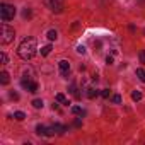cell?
I'll return each instance as SVG.
<instances>
[{"label":"cell","instance_id":"6da1fadb","mask_svg":"<svg viewBox=\"0 0 145 145\" xmlns=\"http://www.w3.org/2000/svg\"><path fill=\"white\" fill-rule=\"evenodd\" d=\"M36 50H38V46H36V39H34V38H26V39L19 44V48H17V55H19L22 60L27 61V60L34 58Z\"/></svg>","mask_w":145,"mask_h":145},{"label":"cell","instance_id":"7a4b0ae2","mask_svg":"<svg viewBox=\"0 0 145 145\" xmlns=\"http://www.w3.org/2000/svg\"><path fill=\"white\" fill-rule=\"evenodd\" d=\"M14 16H16V7L14 5H9V4H2V5H0V17H2L4 22L14 19Z\"/></svg>","mask_w":145,"mask_h":145},{"label":"cell","instance_id":"3957f363","mask_svg":"<svg viewBox=\"0 0 145 145\" xmlns=\"http://www.w3.org/2000/svg\"><path fill=\"white\" fill-rule=\"evenodd\" d=\"M14 38H16V33H14V29L9 26V24H2V38H0V41H2V44H9L10 41H14Z\"/></svg>","mask_w":145,"mask_h":145},{"label":"cell","instance_id":"277c9868","mask_svg":"<svg viewBox=\"0 0 145 145\" xmlns=\"http://www.w3.org/2000/svg\"><path fill=\"white\" fill-rule=\"evenodd\" d=\"M44 5L51 10V12H63V5H65V0H44Z\"/></svg>","mask_w":145,"mask_h":145},{"label":"cell","instance_id":"5b68a950","mask_svg":"<svg viewBox=\"0 0 145 145\" xmlns=\"http://www.w3.org/2000/svg\"><path fill=\"white\" fill-rule=\"evenodd\" d=\"M22 87L27 89V92H38V84L33 80H22Z\"/></svg>","mask_w":145,"mask_h":145},{"label":"cell","instance_id":"8992f818","mask_svg":"<svg viewBox=\"0 0 145 145\" xmlns=\"http://www.w3.org/2000/svg\"><path fill=\"white\" fill-rule=\"evenodd\" d=\"M58 67H60V70H61V74H63V75H67V74H68V70H70V63H68L67 60H61V61L58 63Z\"/></svg>","mask_w":145,"mask_h":145},{"label":"cell","instance_id":"52a82bcc","mask_svg":"<svg viewBox=\"0 0 145 145\" xmlns=\"http://www.w3.org/2000/svg\"><path fill=\"white\" fill-rule=\"evenodd\" d=\"M53 128H55V131H56L58 135H63V133L67 131V126H63V125H53Z\"/></svg>","mask_w":145,"mask_h":145},{"label":"cell","instance_id":"ba28073f","mask_svg":"<svg viewBox=\"0 0 145 145\" xmlns=\"http://www.w3.org/2000/svg\"><path fill=\"white\" fill-rule=\"evenodd\" d=\"M0 82H2L4 86L9 84V74H7V72H2V74H0Z\"/></svg>","mask_w":145,"mask_h":145},{"label":"cell","instance_id":"9c48e42d","mask_svg":"<svg viewBox=\"0 0 145 145\" xmlns=\"http://www.w3.org/2000/svg\"><path fill=\"white\" fill-rule=\"evenodd\" d=\"M46 36H48V39H50V41H55V39L58 38V33H56L55 29H51V31H48V34H46Z\"/></svg>","mask_w":145,"mask_h":145},{"label":"cell","instance_id":"30bf717a","mask_svg":"<svg viewBox=\"0 0 145 145\" xmlns=\"http://www.w3.org/2000/svg\"><path fill=\"white\" fill-rule=\"evenodd\" d=\"M137 77H138L142 82H145V70H143V68H137Z\"/></svg>","mask_w":145,"mask_h":145},{"label":"cell","instance_id":"8fae6325","mask_svg":"<svg viewBox=\"0 0 145 145\" xmlns=\"http://www.w3.org/2000/svg\"><path fill=\"white\" fill-rule=\"evenodd\" d=\"M50 51H51V46H50V44H46V46H43V48H41V55H43V56H48V55H50Z\"/></svg>","mask_w":145,"mask_h":145},{"label":"cell","instance_id":"7c38bea8","mask_svg":"<svg viewBox=\"0 0 145 145\" xmlns=\"http://www.w3.org/2000/svg\"><path fill=\"white\" fill-rule=\"evenodd\" d=\"M56 101L58 103H63V104H70V101H67V97L63 94H56Z\"/></svg>","mask_w":145,"mask_h":145},{"label":"cell","instance_id":"4fadbf2b","mask_svg":"<svg viewBox=\"0 0 145 145\" xmlns=\"http://www.w3.org/2000/svg\"><path fill=\"white\" fill-rule=\"evenodd\" d=\"M14 118H16L17 121H22V120L26 118V114H24L22 111H16V113H14Z\"/></svg>","mask_w":145,"mask_h":145},{"label":"cell","instance_id":"5bb4252c","mask_svg":"<svg viewBox=\"0 0 145 145\" xmlns=\"http://www.w3.org/2000/svg\"><path fill=\"white\" fill-rule=\"evenodd\" d=\"M131 99H133V101H140V99H142V92L133 91V92H131Z\"/></svg>","mask_w":145,"mask_h":145},{"label":"cell","instance_id":"9a60e30c","mask_svg":"<svg viewBox=\"0 0 145 145\" xmlns=\"http://www.w3.org/2000/svg\"><path fill=\"white\" fill-rule=\"evenodd\" d=\"M72 113H74V114H84L80 106H72Z\"/></svg>","mask_w":145,"mask_h":145},{"label":"cell","instance_id":"2e32d148","mask_svg":"<svg viewBox=\"0 0 145 145\" xmlns=\"http://www.w3.org/2000/svg\"><path fill=\"white\" fill-rule=\"evenodd\" d=\"M33 106H34L36 109H41V108H43V101H41V99H34V101H33Z\"/></svg>","mask_w":145,"mask_h":145},{"label":"cell","instance_id":"e0dca14e","mask_svg":"<svg viewBox=\"0 0 145 145\" xmlns=\"http://www.w3.org/2000/svg\"><path fill=\"white\" fill-rule=\"evenodd\" d=\"M87 96H89V97H94V96H97V91H94V89H89Z\"/></svg>","mask_w":145,"mask_h":145},{"label":"cell","instance_id":"ac0fdd59","mask_svg":"<svg viewBox=\"0 0 145 145\" xmlns=\"http://www.w3.org/2000/svg\"><path fill=\"white\" fill-rule=\"evenodd\" d=\"M109 94H111V92H109V89H104V91L101 92V96H103V97H109Z\"/></svg>","mask_w":145,"mask_h":145},{"label":"cell","instance_id":"d6986e66","mask_svg":"<svg viewBox=\"0 0 145 145\" xmlns=\"http://www.w3.org/2000/svg\"><path fill=\"white\" fill-rule=\"evenodd\" d=\"M0 58H2V63H4V65H5V63L9 61V60H7V55H5V53H2V55H0Z\"/></svg>","mask_w":145,"mask_h":145},{"label":"cell","instance_id":"ffe728a7","mask_svg":"<svg viewBox=\"0 0 145 145\" xmlns=\"http://www.w3.org/2000/svg\"><path fill=\"white\" fill-rule=\"evenodd\" d=\"M140 60H142V63H145V51L143 50L140 51Z\"/></svg>","mask_w":145,"mask_h":145},{"label":"cell","instance_id":"44dd1931","mask_svg":"<svg viewBox=\"0 0 145 145\" xmlns=\"http://www.w3.org/2000/svg\"><path fill=\"white\" fill-rule=\"evenodd\" d=\"M77 51H79L80 55H84V53H86V48H84V46H79V48H77Z\"/></svg>","mask_w":145,"mask_h":145},{"label":"cell","instance_id":"7402d4cb","mask_svg":"<svg viewBox=\"0 0 145 145\" xmlns=\"http://www.w3.org/2000/svg\"><path fill=\"white\" fill-rule=\"evenodd\" d=\"M106 63L111 65V63H113V56H106Z\"/></svg>","mask_w":145,"mask_h":145},{"label":"cell","instance_id":"603a6c76","mask_svg":"<svg viewBox=\"0 0 145 145\" xmlns=\"http://www.w3.org/2000/svg\"><path fill=\"white\" fill-rule=\"evenodd\" d=\"M113 101H114V103H121V97H120V96H113Z\"/></svg>","mask_w":145,"mask_h":145}]
</instances>
